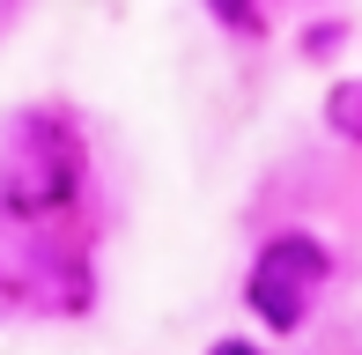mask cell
<instances>
[{
	"instance_id": "1",
	"label": "cell",
	"mask_w": 362,
	"mask_h": 355,
	"mask_svg": "<svg viewBox=\"0 0 362 355\" xmlns=\"http://www.w3.org/2000/svg\"><path fill=\"white\" fill-rule=\"evenodd\" d=\"M81 192V141L59 111H23L0 141V207L8 215H59Z\"/></svg>"
},
{
	"instance_id": "2",
	"label": "cell",
	"mask_w": 362,
	"mask_h": 355,
	"mask_svg": "<svg viewBox=\"0 0 362 355\" xmlns=\"http://www.w3.org/2000/svg\"><path fill=\"white\" fill-rule=\"evenodd\" d=\"M325 274H333V252H325L310 230H281L252 260V289H244V296H252V311L267 318L274 333H296L310 318V303H318Z\"/></svg>"
},
{
	"instance_id": "4",
	"label": "cell",
	"mask_w": 362,
	"mask_h": 355,
	"mask_svg": "<svg viewBox=\"0 0 362 355\" xmlns=\"http://www.w3.org/2000/svg\"><path fill=\"white\" fill-rule=\"evenodd\" d=\"M207 355H252V348H244V341H222V348H207Z\"/></svg>"
},
{
	"instance_id": "3",
	"label": "cell",
	"mask_w": 362,
	"mask_h": 355,
	"mask_svg": "<svg viewBox=\"0 0 362 355\" xmlns=\"http://www.w3.org/2000/svg\"><path fill=\"white\" fill-rule=\"evenodd\" d=\"M325 126H333L340 141H362V82H340L325 96Z\"/></svg>"
}]
</instances>
